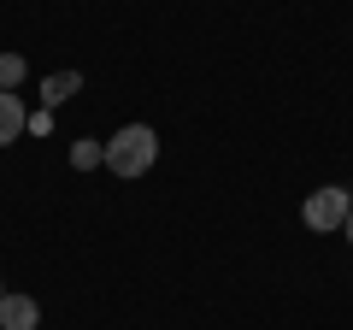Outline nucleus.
Returning <instances> with one entry per match:
<instances>
[{"label": "nucleus", "mask_w": 353, "mask_h": 330, "mask_svg": "<svg viewBox=\"0 0 353 330\" xmlns=\"http://www.w3.org/2000/svg\"><path fill=\"white\" fill-rule=\"evenodd\" d=\"M153 159H159V136H153V124H124L118 136H106V171L112 177H148Z\"/></svg>", "instance_id": "1"}, {"label": "nucleus", "mask_w": 353, "mask_h": 330, "mask_svg": "<svg viewBox=\"0 0 353 330\" xmlns=\"http://www.w3.org/2000/svg\"><path fill=\"white\" fill-rule=\"evenodd\" d=\"M347 213H353V189H336V183H324V189H312L306 195V206H301V218H306V230H341L347 224Z\"/></svg>", "instance_id": "2"}, {"label": "nucleus", "mask_w": 353, "mask_h": 330, "mask_svg": "<svg viewBox=\"0 0 353 330\" xmlns=\"http://www.w3.org/2000/svg\"><path fill=\"white\" fill-rule=\"evenodd\" d=\"M41 324V301L24 289H6L0 295V330H36Z\"/></svg>", "instance_id": "3"}, {"label": "nucleus", "mask_w": 353, "mask_h": 330, "mask_svg": "<svg viewBox=\"0 0 353 330\" xmlns=\"http://www.w3.org/2000/svg\"><path fill=\"white\" fill-rule=\"evenodd\" d=\"M30 130V106L18 89H0V148H12L18 136Z\"/></svg>", "instance_id": "4"}, {"label": "nucleus", "mask_w": 353, "mask_h": 330, "mask_svg": "<svg viewBox=\"0 0 353 330\" xmlns=\"http://www.w3.org/2000/svg\"><path fill=\"white\" fill-rule=\"evenodd\" d=\"M77 89H83V71H53V77H41V106H65Z\"/></svg>", "instance_id": "5"}, {"label": "nucleus", "mask_w": 353, "mask_h": 330, "mask_svg": "<svg viewBox=\"0 0 353 330\" xmlns=\"http://www.w3.org/2000/svg\"><path fill=\"white\" fill-rule=\"evenodd\" d=\"M71 165H77V171H94V165H106V142L77 136V142H71Z\"/></svg>", "instance_id": "6"}, {"label": "nucleus", "mask_w": 353, "mask_h": 330, "mask_svg": "<svg viewBox=\"0 0 353 330\" xmlns=\"http://www.w3.org/2000/svg\"><path fill=\"white\" fill-rule=\"evenodd\" d=\"M24 53H0V89H18V83H24Z\"/></svg>", "instance_id": "7"}, {"label": "nucleus", "mask_w": 353, "mask_h": 330, "mask_svg": "<svg viewBox=\"0 0 353 330\" xmlns=\"http://www.w3.org/2000/svg\"><path fill=\"white\" fill-rule=\"evenodd\" d=\"M341 236H347V242H353V213H347V224H341Z\"/></svg>", "instance_id": "8"}, {"label": "nucleus", "mask_w": 353, "mask_h": 330, "mask_svg": "<svg viewBox=\"0 0 353 330\" xmlns=\"http://www.w3.org/2000/svg\"><path fill=\"white\" fill-rule=\"evenodd\" d=\"M0 295H6V289H0Z\"/></svg>", "instance_id": "9"}]
</instances>
